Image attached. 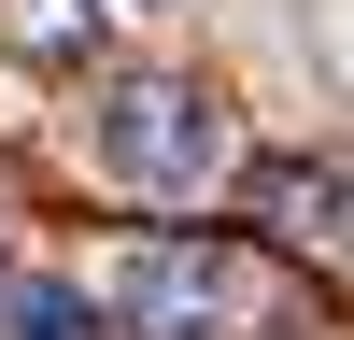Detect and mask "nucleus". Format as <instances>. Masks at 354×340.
<instances>
[{
	"label": "nucleus",
	"instance_id": "39448f33",
	"mask_svg": "<svg viewBox=\"0 0 354 340\" xmlns=\"http://www.w3.org/2000/svg\"><path fill=\"white\" fill-rule=\"evenodd\" d=\"M0 43L15 57H85L100 43V0H0Z\"/></svg>",
	"mask_w": 354,
	"mask_h": 340
},
{
	"label": "nucleus",
	"instance_id": "f03ea898",
	"mask_svg": "<svg viewBox=\"0 0 354 340\" xmlns=\"http://www.w3.org/2000/svg\"><path fill=\"white\" fill-rule=\"evenodd\" d=\"M113 326L128 340H270L283 283L255 270L241 241H142L128 270H113Z\"/></svg>",
	"mask_w": 354,
	"mask_h": 340
},
{
	"label": "nucleus",
	"instance_id": "20e7f679",
	"mask_svg": "<svg viewBox=\"0 0 354 340\" xmlns=\"http://www.w3.org/2000/svg\"><path fill=\"white\" fill-rule=\"evenodd\" d=\"M0 340H100V298L57 283V270H28V283H0Z\"/></svg>",
	"mask_w": 354,
	"mask_h": 340
},
{
	"label": "nucleus",
	"instance_id": "7ed1b4c3",
	"mask_svg": "<svg viewBox=\"0 0 354 340\" xmlns=\"http://www.w3.org/2000/svg\"><path fill=\"white\" fill-rule=\"evenodd\" d=\"M255 198H270L283 227H312V241H354V185H340V170H312V156H270V170H255Z\"/></svg>",
	"mask_w": 354,
	"mask_h": 340
},
{
	"label": "nucleus",
	"instance_id": "f257e3e1",
	"mask_svg": "<svg viewBox=\"0 0 354 340\" xmlns=\"http://www.w3.org/2000/svg\"><path fill=\"white\" fill-rule=\"evenodd\" d=\"M85 156L128 198H213L227 185V113L198 100L185 71H113L100 113H85Z\"/></svg>",
	"mask_w": 354,
	"mask_h": 340
}]
</instances>
